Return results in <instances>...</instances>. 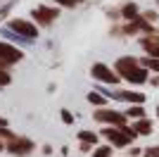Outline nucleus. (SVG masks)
Returning a JSON list of instances; mask_svg holds the SVG:
<instances>
[{
    "label": "nucleus",
    "instance_id": "f257e3e1",
    "mask_svg": "<svg viewBox=\"0 0 159 157\" xmlns=\"http://www.w3.org/2000/svg\"><path fill=\"white\" fill-rule=\"evenodd\" d=\"M105 136L109 138L114 145L124 148V145H128L133 138L138 136V133H135V129H128V126H124V129H105Z\"/></svg>",
    "mask_w": 159,
    "mask_h": 157
},
{
    "label": "nucleus",
    "instance_id": "f03ea898",
    "mask_svg": "<svg viewBox=\"0 0 159 157\" xmlns=\"http://www.w3.org/2000/svg\"><path fill=\"white\" fill-rule=\"evenodd\" d=\"M95 119L98 121H107V124H114L116 129H124L126 126V117L121 112H114V110H98L95 112Z\"/></svg>",
    "mask_w": 159,
    "mask_h": 157
},
{
    "label": "nucleus",
    "instance_id": "7ed1b4c3",
    "mask_svg": "<svg viewBox=\"0 0 159 157\" xmlns=\"http://www.w3.org/2000/svg\"><path fill=\"white\" fill-rule=\"evenodd\" d=\"M10 29H14L17 33H21L24 38H36V36H38L36 26H33V24H29V21H21V19H14V21H10Z\"/></svg>",
    "mask_w": 159,
    "mask_h": 157
},
{
    "label": "nucleus",
    "instance_id": "20e7f679",
    "mask_svg": "<svg viewBox=\"0 0 159 157\" xmlns=\"http://www.w3.org/2000/svg\"><path fill=\"white\" fill-rule=\"evenodd\" d=\"M93 76L100 78V81H107V83H116V81H119V74H114L112 69L105 67V64H95L93 67Z\"/></svg>",
    "mask_w": 159,
    "mask_h": 157
},
{
    "label": "nucleus",
    "instance_id": "39448f33",
    "mask_svg": "<svg viewBox=\"0 0 159 157\" xmlns=\"http://www.w3.org/2000/svg\"><path fill=\"white\" fill-rule=\"evenodd\" d=\"M0 59L7 62V64H12V62H19L21 59V52L17 50V48L7 45V43H0Z\"/></svg>",
    "mask_w": 159,
    "mask_h": 157
},
{
    "label": "nucleus",
    "instance_id": "423d86ee",
    "mask_svg": "<svg viewBox=\"0 0 159 157\" xmlns=\"http://www.w3.org/2000/svg\"><path fill=\"white\" fill-rule=\"evenodd\" d=\"M7 150H10V152H17V155H24V152L31 150V140H26V138H17V136H14L12 140H10V145H7Z\"/></svg>",
    "mask_w": 159,
    "mask_h": 157
},
{
    "label": "nucleus",
    "instance_id": "0eeeda50",
    "mask_svg": "<svg viewBox=\"0 0 159 157\" xmlns=\"http://www.w3.org/2000/svg\"><path fill=\"white\" fill-rule=\"evenodd\" d=\"M114 98L116 100H128V102H133V105H143L145 102V95H143V93H135V91H116Z\"/></svg>",
    "mask_w": 159,
    "mask_h": 157
},
{
    "label": "nucleus",
    "instance_id": "6e6552de",
    "mask_svg": "<svg viewBox=\"0 0 159 157\" xmlns=\"http://www.w3.org/2000/svg\"><path fill=\"white\" fill-rule=\"evenodd\" d=\"M33 17H36L40 24H50V21L57 17V10H50V7H38V10H33Z\"/></svg>",
    "mask_w": 159,
    "mask_h": 157
},
{
    "label": "nucleus",
    "instance_id": "1a4fd4ad",
    "mask_svg": "<svg viewBox=\"0 0 159 157\" xmlns=\"http://www.w3.org/2000/svg\"><path fill=\"white\" fill-rule=\"evenodd\" d=\"M133 129H135L138 136H150V133H152V121H150V119H138Z\"/></svg>",
    "mask_w": 159,
    "mask_h": 157
},
{
    "label": "nucleus",
    "instance_id": "9d476101",
    "mask_svg": "<svg viewBox=\"0 0 159 157\" xmlns=\"http://www.w3.org/2000/svg\"><path fill=\"white\" fill-rule=\"evenodd\" d=\"M121 17H124V19H128V21H135V19L140 17V14H138V7L133 5V2L124 5V10H121Z\"/></svg>",
    "mask_w": 159,
    "mask_h": 157
},
{
    "label": "nucleus",
    "instance_id": "9b49d317",
    "mask_svg": "<svg viewBox=\"0 0 159 157\" xmlns=\"http://www.w3.org/2000/svg\"><path fill=\"white\" fill-rule=\"evenodd\" d=\"M140 67L152 69V72H159V59L157 57H143V59H140Z\"/></svg>",
    "mask_w": 159,
    "mask_h": 157
},
{
    "label": "nucleus",
    "instance_id": "f8f14e48",
    "mask_svg": "<svg viewBox=\"0 0 159 157\" xmlns=\"http://www.w3.org/2000/svg\"><path fill=\"white\" fill-rule=\"evenodd\" d=\"M126 114H128V117H133V119H145V110H143V105H133Z\"/></svg>",
    "mask_w": 159,
    "mask_h": 157
},
{
    "label": "nucleus",
    "instance_id": "ddd939ff",
    "mask_svg": "<svg viewBox=\"0 0 159 157\" xmlns=\"http://www.w3.org/2000/svg\"><path fill=\"white\" fill-rule=\"evenodd\" d=\"M79 138H81V143H88V145H93L95 140H98V138H95L93 133H88V131H81V133H79Z\"/></svg>",
    "mask_w": 159,
    "mask_h": 157
},
{
    "label": "nucleus",
    "instance_id": "4468645a",
    "mask_svg": "<svg viewBox=\"0 0 159 157\" xmlns=\"http://www.w3.org/2000/svg\"><path fill=\"white\" fill-rule=\"evenodd\" d=\"M143 19H145V21H150V24H154V21L159 19V14L154 12V10H150V12H145V14H143Z\"/></svg>",
    "mask_w": 159,
    "mask_h": 157
},
{
    "label": "nucleus",
    "instance_id": "2eb2a0df",
    "mask_svg": "<svg viewBox=\"0 0 159 157\" xmlns=\"http://www.w3.org/2000/svg\"><path fill=\"white\" fill-rule=\"evenodd\" d=\"M88 100H90L93 105H105V98H102V95H98V93H90V95H88Z\"/></svg>",
    "mask_w": 159,
    "mask_h": 157
},
{
    "label": "nucleus",
    "instance_id": "dca6fc26",
    "mask_svg": "<svg viewBox=\"0 0 159 157\" xmlns=\"http://www.w3.org/2000/svg\"><path fill=\"white\" fill-rule=\"evenodd\" d=\"M145 157H159V145H154V148H147V150H145Z\"/></svg>",
    "mask_w": 159,
    "mask_h": 157
},
{
    "label": "nucleus",
    "instance_id": "f3484780",
    "mask_svg": "<svg viewBox=\"0 0 159 157\" xmlns=\"http://www.w3.org/2000/svg\"><path fill=\"white\" fill-rule=\"evenodd\" d=\"M7 83H10V74L5 69H0V86H7Z\"/></svg>",
    "mask_w": 159,
    "mask_h": 157
},
{
    "label": "nucleus",
    "instance_id": "a211bd4d",
    "mask_svg": "<svg viewBox=\"0 0 159 157\" xmlns=\"http://www.w3.org/2000/svg\"><path fill=\"white\" fill-rule=\"evenodd\" d=\"M95 157H109V148H100V150H95Z\"/></svg>",
    "mask_w": 159,
    "mask_h": 157
},
{
    "label": "nucleus",
    "instance_id": "6ab92c4d",
    "mask_svg": "<svg viewBox=\"0 0 159 157\" xmlns=\"http://www.w3.org/2000/svg\"><path fill=\"white\" fill-rule=\"evenodd\" d=\"M60 5H64V7H71V5H76V0H57Z\"/></svg>",
    "mask_w": 159,
    "mask_h": 157
},
{
    "label": "nucleus",
    "instance_id": "aec40b11",
    "mask_svg": "<svg viewBox=\"0 0 159 157\" xmlns=\"http://www.w3.org/2000/svg\"><path fill=\"white\" fill-rule=\"evenodd\" d=\"M62 119H64L66 124H71V114H69V112H62Z\"/></svg>",
    "mask_w": 159,
    "mask_h": 157
},
{
    "label": "nucleus",
    "instance_id": "412c9836",
    "mask_svg": "<svg viewBox=\"0 0 159 157\" xmlns=\"http://www.w3.org/2000/svg\"><path fill=\"white\" fill-rule=\"evenodd\" d=\"M152 83H154V86H159V76H154V78H152Z\"/></svg>",
    "mask_w": 159,
    "mask_h": 157
},
{
    "label": "nucleus",
    "instance_id": "4be33fe9",
    "mask_svg": "<svg viewBox=\"0 0 159 157\" xmlns=\"http://www.w3.org/2000/svg\"><path fill=\"white\" fill-rule=\"evenodd\" d=\"M157 114H159V107H157Z\"/></svg>",
    "mask_w": 159,
    "mask_h": 157
}]
</instances>
